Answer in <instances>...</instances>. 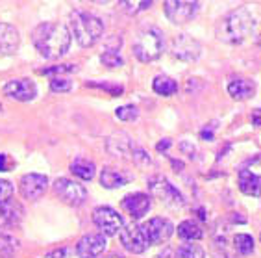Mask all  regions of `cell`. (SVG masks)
<instances>
[{"mask_svg": "<svg viewBox=\"0 0 261 258\" xmlns=\"http://www.w3.org/2000/svg\"><path fill=\"white\" fill-rule=\"evenodd\" d=\"M165 15L169 17L171 22L174 25H186L191 19H195L196 11H198V2L193 0H167L163 4Z\"/></svg>", "mask_w": 261, "mask_h": 258, "instance_id": "30bf717a", "label": "cell"}, {"mask_svg": "<svg viewBox=\"0 0 261 258\" xmlns=\"http://www.w3.org/2000/svg\"><path fill=\"white\" fill-rule=\"evenodd\" d=\"M174 258H206L204 254V249L200 245H196V243H186V245H181L178 251H176Z\"/></svg>", "mask_w": 261, "mask_h": 258, "instance_id": "484cf974", "label": "cell"}, {"mask_svg": "<svg viewBox=\"0 0 261 258\" xmlns=\"http://www.w3.org/2000/svg\"><path fill=\"white\" fill-rule=\"evenodd\" d=\"M217 127V123H211V127H204L200 132V137L202 139H207V142H211L213 139V128Z\"/></svg>", "mask_w": 261, "mask_h": 258, "instance_id": "836d02e7", "label": "cell"}, {"mask_svg": "<svg viewBox=\"0 0 261 258\" xmlns=\"http://www.w3.org/2000/svg\"><path fill=\"white\" fill-rule=\"evenodd\" d=\"M250 121H252V125H256V127H261V108H256V110H252Z\"/></svg>", "mask_w": 261, "mask_h": 258, "instance_id": "e575fe53", "label": "cell"}, {"mask_svg": "<svg viewBox=\"0 0 261 258\" xmlns=\"http://www.w3.org/2000/svg\"><path fill=\"white\" fill-rule=\"evenodd\" d=\"M11 195H13V184H11L10 180L0 178V204L6 203V201H10Z\"/></svg>", "mask_w": 261, "mask_h": 258, "instance_id": "1f68e13d", "label": "cell"}, {"mask_svg": "<svg viewBox=\"0 0 261 258\" xmlns=\"http://www.w3.org/2000/svg\"><path fill=\"white\" fill-rule=\"evenodd\" d=\"M65 253H67L65 249H60V251H54L48 258H65Z\"/></svg>", "mask_w": 261, "mask_h": 258, "instance_id": "74e56055", "label": "cell"}, {"mask_svg": "<svg viewBox=\"0 0 261 258\" xmlns=\"http://www.w3.org/2000/svg\"><path fill=\"white\" fill-rule=\"evenodd\" d=\"M233 245H236L237 253L246 256V254H250L254 251V238L250 234H237L233 238Z\"/></svg>", "mask_w": 261, "mask_h": 258, "instance_id": "d4e9b609", "label": "cell"}, {"mask_svg": "<svg viewBox=\"0 0 261 258\" xmlns=\"http://www.w3.org/2000/svg\"><path fill=\"white\" fill-rule=\"evenodd\" d=\"M106 245H108V240L102 232L86 234L76 243V254L80 258H98L106 251Z\"/></svg>", "mask_w": 261, "mask_h": 258, "instance_id": "4fadbf2b", "label": "cell"}, {"mask_svg": "<svg viewBox=\"0 0 261 258\" xmlns=\"http://www.w3.org/2000/svg\"><path fill=\"white\" fill-rule=\"evenodd\" d=\"M259 240H261V236H259Z\"/></svg>", "mask_w": 261, "mask_h": 258, "instance_id": "60d3db41", "label": "cell"}, {"mask_svg": "<svg viewBox=\"0 0 261 258\" xmlns=\"http://www.w3.org/2000/svg\"><path fill=\"white\" fill-rule=\"evenodd\" d=\"M158 258H174V254H172V249H165L163 253H160V256Z\"/></svg>", "mask_w": 261, "mask_h": 258, "instance_id": "f35d334b", "label": "cell"}, {"mask_svg": "<svg viewBox=\"0 0 261 258\" xmlns=\"http://www.w3.org/2000/svg\"><path fill=\"white\" fill-rule=\"evenodd\" d=\"M152 89L158 93V95H163V97H171L178 91V84H176L174 78L167 75H160L154 78L152 82Z\"/></svg>", "mask_w": 261, "mask_h": 258, "instance_id": "603a6c76", "label": "cell"}, {"mask_svg": "<svg viewBox=\"0 0 261 258\" xmlns=\"http://www.w3.org/2000/svg\"><path fill=\"white\" fill-rule=\"evenodd\" d=\"M108 149H110L111 154L115 156H124L134 160L139 166H148L152 162L150 156L146 154V151L143 147H139L134 139L126 136V134H115L108 139Z\"/></svg>", "mask_w": 261, "mask_h": 258, "instance_id": "5b68a950", "label": "cell"}, {"mask_svg": "<svg viewBox=\"0 0 261 258\" xmlns=\"http://www.w3.org/2000/svg\"><path fill=\"white\" fill-rule=\"evenodd\" d=\"M4 95L19 102H30L37 95V87L30 78H17V80L6 82Z\"/></svg>", "mask_w": 261, "mask_h": 258, "instance_id": "7c38bea8", "label": "cell"}, {"mask_svg": "<svg viewBox=\"0 0 261 258\" xmlns=\"http://www.w3.org/2000/svg\"><path fill=\"white\" fill-rule=\"evenodd\" d=\"M169 147H171V139H165V142H160V143H158V151H160V152H163V151H165V149H169Z\"/></svg>", "mask_w": 261, "mask_h": 258, "instance_id": "8d00e7d4", "label": "cell"}, {"mask_svg": "<svg viewBox=\"0 0 261 258\" xmlns=\"http://www.w3.org/2000/svg\"><path fill=\"white\" fill-rule=\"evenodd\" d=\"M104 258H122L121 254H115V253H111V254H104Z\"/></svg>", "mask_w": 261, "mask_h": 258, "instance_id": "ab89813d", "label": "cell"}, {"mask_svg": "<svg viewBox=\"0 0 261 258\" xmlns=\"http://www.w3.org/2000/svg\"><path fill=\"white\" fill-rule=\"evenodd\" d=\"M93 223L100 228L104 236H115L122 230L124 221H122L121 214L113 210L111 206H98L93 210Z\"/></svg>", "mask_w": 261, "mask_h": 258, "instance_id": "8992f818", "label": "cell"}, {"mask_svg": "<svg viewBox=\"0 0 261 258\" xmlns=\"http://www.w3.org/2000/svg\"><path fill=\"white\" fill-rule=\"evenodd\" d=\"M54 192L69 206H80L87 199L86 187L76 180H70V178H58L54 182Z\"/></svg>", "mask_w": 261, "mask_h": 258, "instance_id": "52a82bcc", "label": "cell"}, {"mask_svg": "<svg viewBox=\"0 0 261 258\" xmlns=\"http://www.w3.org/2000/svg\"><path fill=\"white\" fill-rule=\"evenodd\" d=\"M70 173L74 177L82 178V180H91L95 177V163L89 162V160H84V158H78L70 163Z\"/></svg>", "mask_w": 261, "mask_h": 258, "instance_id": "cb8c5ba5", "label": "cell"}, {"mask_svg": "<svg viewBox=\"0 0 261 258\" xmlns=\"http://www.w3.org/2000/svg\"><path fill=\"white\" fill-rule=\"evenodd\" d=\"M122 210H126V214H130L134 219H141L145 218L148 210L152 206V199L150 195H146V193H132L128 197L122 199L121 203Z\"/></svg>", "mask_w": 261, "mask_h": 258, "instance_id": "2e32d148", "label": "cell"}, {"mask_svg": "<svg viewBox=\"0 0 261 258\" xmlns=\"http://www.w3.org/2000/svg\"><path fill=\"white\" fill-rule=\"evenodd\" d=\"M163 49H165V39H163V34L158 28L141 30L134 39V46H132L134 56L143 63L156 61L163 54Z\"/></svg>", "mask_w": 261, "mask_h": 258, "instance_id": "277c9868", "label": "cell"}, {"mask_svg": "<svg viewBox=\"0 0 261 258\" xmlns=\"http://www.w3.org/2000/svg\"><path fill=\"white\" fill-rule=\"evenodd\" d=\"M202 234L204 232H202L200 225L195 223V221H191V219L181 221L180 225H178V236L187 243H193V242H196V240H200Z\"/></svg>", "mask_w": 261, "mask_h": 258, "instance_id": "7402d4cb", "label": "cell"}, {"mask_svg": "<svg viewBox=\"0 0 261 258\" xmlns=\"http://www.w3.org/2000/svg\"><path fill=\"white\" fill-rule=\"evenodd\" d=\"M20 45V36L15 26L0 22V56L15 54Z\"/></svg>", "mask_w": 261, "mask_h": 258, "instance_id": "e0dca14e", "label": "cell"}, {"mask_svg": "<svg viewBox=\"0 0 261 258\" xmlns=\"http://www.w3.org/2000/svg\"><path fill=\"white\" fill-rule=\"evenodd\" d=\"M239 190L250 197H261V177L250 169H243L239 173Z\"/></svg>", "mask_w": 261, "mask_h": 258, "instance_id": "d6986e66", "label": "cell"}, {"mask_svg": "<svg viewBox=\"0 0 261 258\" xmlns=\"http://www.w3.org/2000/svg\"><path fill=\"white\" fill-rule=\"evenodd\" d=\"M46 186H48V178L46 175H41V173H28L20 178L19 182V192L20 195L28 201H35L39 199L43 193L46 192Z\"/></svg>", "mask_w": 261, "mask_h": 258, "instance_id": "8fae6325", "label": "cell"}, {"mask_svg": "<svg viewBox=\"0 0 261 258\" xmlns=\"http://www.w3.org/2000/svg\"><path fill=\"white\" fill-rule=\"evenodd\" d=\"M180 147H181V149H186V151H184V152H187L189 156H195V151H196L195 145H189V143L184 142V143H181V145H180Z\"/></svg>", "mask_w": 261, "mask_h": 258, "instance_id": "d590c367", "label": "cell"}, {"mask_svg": "<svg viewBox=\"0 0 261 258\" xmlns=\"http://www.w3.org/2000/svg\"><path fill=\"white\" fill-rule=\"evenodd\" d=\"M35 51L46 60H58L65 56L72 43V34L65 25L60 22H41L32 32Z\"/></svg>", "mask_w": 261, "mask_h": 258, "instance_id": "6da1fadb", "label": "cell"}, {"mask_svg": "<svg viewBox=\"0 0 261 258\" xmlns=\"http://www.w3.org/2000/svg\"><path fill=\"white\" fill-rule=\"evenodd\" d=\"M72 71H76V67L74 65H52V67H48V69H43V75H46V76H54V78H60L63 73H72Z\"/></svg>", "mask_w": 261, "mask_h": 258, "instance_id": "4dcf8cb0", "label": "cell"}, {"mask_svg": "<svg viewBox=\"0 0 261 258\" xmlns=\"http://www.w3.org/2000/svg\"><path fill=\"white\" fill-rule=\"evenodd\" d=\"M70 34H74L78 45L87 49L102 37L104 22L98 17L86 13V11H74L70 15Z\"/></svg>", "mask_w": 261, "mask_h": 258, "instance_id": "3957f363", "label": "cell"}, {"mask_svg": "<svg viewBox=\"0 0 261 258\" xmlns=\"http://www.w3.org/2000/svg\"><path fill=\"white\" fill-rule=\"evenodd\" d=\"M152 2L150 0H139V2H132V0H124L122 2V8H124L128 13H137V11H143L146 8H150Z\"/></svg>", "mask_w": 261, "mask_h": 258, "instance_id": "f1b7e54d", "label": "cell"}, {"mask_svg": "<svg viewBox=\"0 0 261 258\" xmlns=\"http://www.w3.org/2000/svg\"><path fill=\"white\" fill-rule=\"evenodd\" d=\"M119 234H121V243L124 245V249L134 254H143L150 247V243L146 242V238L141 232L139 225H124Z\"/></svg>", "mask_w": 261, "mask_h": 258, "instance_id": "5bb4252c", "label": "cell"}, {"mask_svg": "<svg viewBox=\"0 0 261 258\" xmlns=\"http://www.w3.org/2000/svg\"><path fill=\"white\" fill-rule=\"evenodd\" d=\"M228 93L236 101H246V99L254 97L256 86H254V82L246 80V78H233L228 84Z\"/></svg>", "mask_w": 261, "mask_h": 258, "instance_id": "ffe728a7", "label": "cell"}, {"mask_svg": "<svg viewBox=\"0 0 261 258\" xmlns=\"http://www.w3.org/2000/svg\"><path fill=\"white\" fill-rule=\"evenodd\" d=\"M11 166H13V160L8 154H0V171H10Z\"/></svg>", "mask_w": 261, "mask_h": 258, "instance_id": "d6a6232c", "label": "cell"}, {"mask_svg": "<svg viewBox=\"0 0 261 258\" xmlns=\"http://www.w3.org/2000/svg\"><path fill=\"white\" fill-rule=\"evenodd\" d=\"M130 182V175L122 171H115V169H104L100 173V184L108 190H117Z\"/></svg>", "mask_w": 261, "mask_h": 258, "instance_id": "44dd1931", "label": "cell"}, {"mask_svg": "<svg viewBox=\"0 0 261 258\" xmlns=\"http://www.w3.org/2000/svg\"><path fill=\"white\" fill-rule=\"evenodd\" d=\"M139 228L150 245H160V243L167 242L174 232L172 223L165 218H152L143 225H139Z\"/></svg>", "mask_w": 261, "mask_h": 258, "instance_id": "ba28073f", "label": "cell"}, {"mask_svg": "<svg viewBox=\"0 0 261 258\" xmlns=\"http://www.w3.org/2000/svg\"><path fill=\"white\" fill-rule=\"evenodd\" d=\"M50 89L54 93H69L70 89H72V80H70V78H63V76L52 78Z\"/></svg>", "mask_w": 261, "mask_h": 258, "instance_id": "83f0119b", "label": "cell"}, {"mask_svg": "<svg viewBox=\"0 0 261 258\" xmlns=\"http://www.w3.org/2000/svg\"><path fill=\"white\" fill-rule=\"evenodd\" d=\"M148 190H150L152 195H156L160 201H163V203H167V204L181 206V204L186 203V201H184V195H181L165 177H161V175H154V177L148 178Z\"/></svg>", "mask_w": 261, "mask_h": 258, "instance_id": "9c48e42d", "label": "cell"}, {"mask_svg": "<svg viewBox=\"0 0 261 258\" xmlns=\"http://www.w3.org/2000/svg\"><path fill=\"white\" fill-rule=\"evenodd\" d=\"M200 51V43L191 36H178L172 41V56L181 61H196Z\"/></svg>", "mask_w": 261, "mask_h": 258, "instance_id": "9a60e30c", "label": "cell"}, {"mask_svg": "<svg viewBox=\"0 0 261 258\" xmlns=\"http://www.w3.org/2000/svg\"><path fill=\"white\" fill-rule=\"evenodd\" d=\"M100 60L106 67H121L124 63V60L119 56V52H102Z\"/></svg>", "mask_w": 261, "mask_h": 258, "instance_id": "f546056e", "label": "cell"}, {"mask_svg": "<svg viewBox=\"0 0 261 258\" xmlns=\"http://www.w3.org/2000/svg\"><path fill=\"white\" fill-rule=\"evenodd\" d=\"M115 115L124 123H132L136 121L137 117H139V110L136 106H132V104H126V106H121L115 110Z\"/></svg>", "mask_w": 261, "mask_h": 258, "instance_id": "4316f807", "label": "cell"}, {"mask_svg": "<svg viewBox=\"0 0 261 258\" xmlns=\"http://www.w3.org/2000/svg\"><path fill=\"white\" fill-rule=\"evenodd\" d=\"M22 219V206L20 203L10 199L0 204V227H15Z\"/></svg>", "mask_w": 261, "mask_h": 258, "instance_id": "ac0fdd59", "label": "cell"}, {"mask_svg": "<svg viewBox=\"0 0 261 258\" xmlns=\"http://www.w3.org/2000/svg\"><path fill=\"white\" fill-rule=\"evenodd\" d=\"M254 26H256V19L250 13V10L237 8L222 19L219 30H217V36L228 45H239L254 32Z\"/></svg>", "mask_w": 261, "mask_h": 258, "instance_id": "7a4b0ae2", "label": "cell"}]
</instances>
